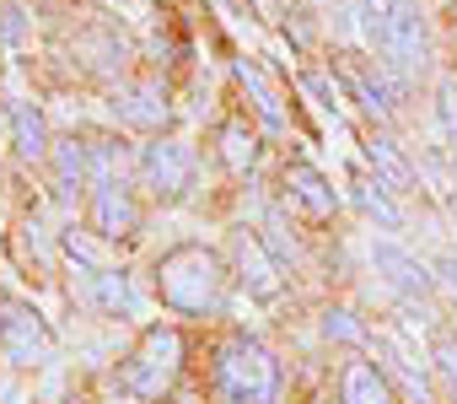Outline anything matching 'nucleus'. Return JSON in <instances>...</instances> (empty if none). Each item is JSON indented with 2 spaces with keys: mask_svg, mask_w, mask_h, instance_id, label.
I'll return each instance as SVG.
<instances>
[{
  "mask_svg": "<svg viewBox=\"0 0 457 404\" xmlns=\"http://www.w3.org/2000/svg\"><path fill=\"white\" fill-rule=\"evenodd\" d=\"M366 162L377 167V178H382L387 189H409V183H414V167L398 156V146H393L387 135H371V140H366Z\"/></svg>",
  "mask_w": 457,
  "mask_h": 404,
  "instance_id": "obj_14",
  "label": "nucleus"
},
{
  "mask_svg": "<svg viewBox=\"0 0 457 404\" xmlns=\"http://www.w3.org/2000/svg\"><path fill=\"white\" fill-rule=\"evenodd\" d=\"M0 350H6L12 366H33L54 350V334L49 324L38 318V307L28 302H6V313H0Z\"/></svg>",
  "mask_w": 457,
  "mask_h": 404,
  "instance_id": "obj_4",
  "label": "nucleus"
},
{
  "mask_svg": "<svg viewBox=\"0 0 457 404\" xmlns=\"http://www.w3.org/2000/svg\"><path fill=\"white\" fill-rule=\"evenodd\" d=\"M226 281L232 275H226L220 254H210L199 243H178L156 259V297L178 313H194V318L226 307Z\"/></svg>",
  "mask_w": 457,
  "mask_h": 404,
  "instance_id": "obj_1",
  "label": "nucleus"
},
{
  "mask_svg": "<svg viewBox=\"0 0 457 404\" xmlns=\"http://www.w3.org/2000/svg\"><path fill=\"white\" fill-rule=\"evenodd\" d=\"M12 135H17V151L28 162H38L49 151V130H44V114L33 103H12Z\"/></svg>",
  "mask_w": 457,
  "mask_h": 404,
  "instance_id": "obj_13",
  "label": "nucleus"
},
{
  "mask_svg": "<svg viewBox=\"0 0 457 404\" xmlns=\"http://www.w3.org/2000/svg\"><path fill=\"white\" fill-rule=\"evenodd\" d=\"M215 372H220V388H226L232 404H275L280 399V361L248 334L220 345V366Z\"/></svg>",
  "mask_w": 457,
  "mask_h": 404,
  "instance_id": "obj_2",
  "label": "nucleus"
},
{
  "mask_svg": "<svg viewBox=\"0 0 457 404\" xmlns=\"http://www.w3.org/2000/svg\"><path fill=\"white\" fill-rule=\"evenodd\" d=\"M124 114H129L135 124H162V119H167V103L156 97V87H129V92H124Z\"/></svg>",
  "mask_w": 457,
  "mask_h": 404,
  "instance_id": "obj_19",
  "label": "nucleus"
},
{
  "mask_svg": "<svg viewBox=\"0 0 457 404\" xmlns=\"http://www.w3.org/2000/svg\"><path fill=\"white\" fill-rule=\"evenodd\" d=\"M237 76H243V87L253 92V103H259V114H264V124H270V130H280V103H275V92H270V81H264V76H259V71H253L248 60L237 65Z\"/></svg>",
  "mask_w": 457,
  "mask_h": 404,
  "instance_id": "obj_20",
  "label": "nucleus"
},
{
  "mask_svg": "<svg viewBox=\"0 0 457 404\" xmlns=\"http://www.w3.org/2000/svg\"><path fill=\"white\" fill-rule=\"evenodd\" d=\"M81 291H87V302H92L97 313H129V307H135V297H129V281H124V270L92 265V259H81Z\"/></svg>",
  "mask_w": 457,
  "mask_h": 404,
  "instance_id": "obj_9",
  "label": "nucleus"
},
{
  "mask_svg": "<svg viewBox=\"0 0 457 404\" xmlns=\"http://www.w3.org/2000/svg\"><path fill=\"white\" fill-rule=\"evenodd\" d=\"M87 151H92V146H81V140H60V146H54V173H60L65 189L87 183Z\"/></svg>",
  "mask_w": 457,
  "mask_h": 404,
  "instance_id": "obj_17",
  "label": "nucleus"
},
{
  "mask_svg": "<svg viewBox=\"0 0 457 404\" xmlns=\"http://www.w3.org/2000/svg\"><path fill=\"white\" fill-rule=\"evenodd\" d=\"M350 189H355V206H361L366 216H377L382 227H398V211H393V199L382 194V189H387L382 178H377V183H371V178H355Z\"/></svg>",
  "mask_w": 457,
  "mask_h": 404,
  "instance_id": "obj_16",
  "label": "nucleus"
},
{
  "mask_svg": "<svg viewBox=\"0 0 457 404\" xmlns=\"http://www.w3.org/2000/svg\"><path fill=\"white\" fill-rule=\"evenodd\" d=\"M237 275H243V286H248L253 297H275V291H280V275H275V265L264 259V243H259L253 232H237Z\"/></svg>",
  "mask_w": 457,
  "mask_h": 404,
  "instance_id": "obj_11",
  "label": "nucleus"
},
{
  "mask_svg": "<svg viewBox=\"0 0 457 404\" xmlns=\"http://www.w3.org/2000/svg\"><path fill=\"white\" fill-rule=\"evenodd\" d=\"M436 372L446 377V388L457 399V340H436Z\"/></svg>",
  "mask_w": 457,
  "mask_h": 404,
  "instance_id": "obj_22",
  "label": "nucleus"
},
{
  "mask_svg": "<svg viewBox=\"0 0 457 404\" xmlns=\"http://www.w3.org/2000/svg\"><path fill=\"white\" fill-rule=\"evenodd\" d=\"M140 178L162 199H178L194 189V151L183 140H151V146H140Z\"/></svg>",
  "mask_w": 457,
  "mask_h": 404,
  "instance_id": "obj_5",
  "label": "nucleus"
},
{
  "mask_svg": "<svg viewBox=\"0 0 457 404\" xmlns=\"http://www.w3.org/2000/svg\"><path fill=\"white\" fill-rule=\"evenodd\" d=\"M371 265H377V275H387V286H398L403 297H425V291L436 286V275H430L414 254H403L398 243H371Z\"/></svg>",
  "mask_w": 457,
  "mask_h": 404,
  "instance_id": "obj_7",
  "label": "nucleus"
},
{
  "mask_svg": "<svg viewBox=\"0 0 457 404\" xmlns=\"http://www.w3.org/2000/svg\"><path fill=\"white\" fill-rule=\"evenodd\" d=\"M178 372H183V334L156 324V329H145V340H140L135 356L124 361L119 383H124L135 399H162V393L178 383Z\"/></svg>",
  "mask_w": 457,
  "mask_h": 404,
  "instance_id": "obj_3",
  "label": "nucleus"
},
{
  "mask_svg": "<svg viewBox=\"0 0 457 404\" xmlns=\"http://www.w3.org/2000/svg\"><path fill=\"white\" fill-rule=\"evenodd\" d=\"M323 334H328V340H345V345H361V324H355L350 307H328V313H323Z\"/></svg>",
  "mask_w": 457,
  "mask_h": 404,
  "instance_id": "obj_21",
  "label": "nucleus"
},
{
  "mask_svg": "<svg viewBox=\"0 0 457 404\" xmlns=\"http://www.w3.org/2000/svg\"><path fill=\"white\" fill-rule=\"evenodd\" d=\"M286 194L296 199L307 216H334V211H339L334 183H328L318 167H307V162H291V167H286Z\"/></svg>",
  "mask_w": 457,
  "mask_h": 404,
  "instance_id": "obj_8",
  "label": "nucleus"
},
{
  "mask_svg": "<svg viewBox=\"0 0 457 404\" xmlns=\"http://www.w3.org/2000/svg\"><path fill=\"white\" fill-rule=\"evenodd\" d=\"M220 156H226V167H232V173H248V167L259 162V140H253L243 124H226V130H220Z\"/></svg>",
  "mask_w": 457,
  "mask_h": 404,
  "instance_id": "obj_15",
  "label": "nucleus"
},
{
  "mask_svg": "<svg viewBox=\"0 0 457 404\" xmlns=\"http://www.w3.org/2000/svg\"><path fill=\"white\" fill-rule=\"evenodd\" d=\"M76 404H81V399H76Z\"/></svg>",
  "mask_w": 457,
  "mask_h": 404,
  "instance_id": "obj_25",
  "label": "nucleus"
},
{
  "mask_svg": "<svg viewBox=\"0 0 457 404\" xmlns=\"http://www.w3.org/2000/svg\"><path fill=\"white\" fill-rule=\"evenodd\" d=\"M92 227L103 238H113V243L140 232V211H135V199H129V189L119 178H97V189H92Z\"/></svg>",
  "mask_w": 457,
  "mask_h": 404,
  "instance_id": "obj_6",
  "label": "nucleus"
},
{
  "mask_svg": "<svg viewBox=\"0 0 457 404\" xmlns=\"http://www.w3.org/2000/svg\"><path fill=\"white\" fill-rule=\"evenodd\" d=\"M436 275H441V281L452 286V297H457V259H441V265H436Z\"/></svg>",
  "mask_w": 457,
  "mask_h": 404,
  "instance_id": "obj_23",
  "label": "nucleus"
},
{
  "mask_svg": "<svg viewBox=\"0 0 457 404\" xmlns=\"http://www.w3.org/2000/svg\"><path fill=\"white\" fill-rule=\"evenodd\" d=\"M339 399H345V404H398V399H393V383H387L371 361H350V366H345Z\"/></svg>",
  "mask_w": 457,
  "mask_h": 404,
  "instance_id": "obj_12",
  "label": "nucleus"
},
{
  "mask_svg": "<svg viewBox=\"0 0 457 404\" xmlns=\"http://www.w3.org/2000/svg\"><path fill=\"white\" fill-rule=\"evenodd\" d=\"M355 12H361V33H366V44L382 49L387 22H393V0H355Z\"/></svg>",
  "mask_w": 457,
  "mask_h": 404,
  "instance_id": "obj_18",
  "label": "nucleus"
},
{
  "mask_svg": "<svg viewBox=\"0 0 457 404\" xmlns=\"http://www.w3.org/2000/svg\"><path fill=\"white\" fill-rule=\"evenodd\" d=\"M345 81H350V92H355L377 119H393V114H398V92H393V81H387V76H377L366 60H355V55H350V60H345Z\"/></svg>",
  "mask_w": 457,
  "mask_h": 404,
  "instance_id": "obj_10",
  "label": "nucleus"
},
{
  "mask_svg": "<svg viewBox=\"0 0 457 404\" xmlns=\"http://www.w3.org/2000/svg\"><path fill=\"white\" fill-rule=\"evenodd\" d=\"M452 216H457V194H452Z\"/></svg>",
  "mask_w": 457,
  "mask_h": 404,
  "instance_id": "obj_24",
  "label": "nucleus"
}]
</instances>
